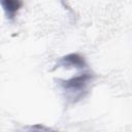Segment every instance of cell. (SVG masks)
<instances>
[{
  "instance_id": "7a4b0ae2",
  "label": "cell",
  "mask_w": 132,
  "mask_h": 132,
  "mask_svg": "<svg viewBox=\"0 0 132 132\" xmlns=\"http://www.w3.org/2000/svg\"><path fill=\"white\" fill-rule=\"evenodd\" d=\"M1 5L6 13V16L9 20H12L14 19L18 11L22 7L23 2L18 0H4V1H1Z\"/></svg>"
},
{
  "instance_id": "3957f363",
  "label": "cell",
  "mask_w": 132,
  "mask_h": 132,
  "mask_svg": "<svg viewBox=\"0 0 132 132\" xmlns=\"http://www.w3.org/2000/svg\"><path fill=\"white\" fill-rule=\"evenodd\" d=\"M60 64L64 65V66H74V67H79V68H84L87 66V63L84 59V57H81L78 54H69L65 57H63L60 61Z\"/></svg>"
},
{
  "instance_id": "6da1fadb",
  "label": "cell",
  "mask_w": 132,
  "mask_h": 132,
  "mask_svg": "<svg viewBox=\"0 0 132 132\" xmlns=\"http://www.w3.org/2000/svg\"><path fill=\"white\" fill-rule=\"evenodd\" d=\"M90 80H91V74L82 73V74L73 76L67 80H64L62 85L64 89L69 91H81L87 87Z\"/></svg>"
},
{
  "instance_id": "277c9868",
  "label": "cell",
  "mask_w": 132,
  "mask_h": 132,
  "mask_svg": "<svg viewBox=\"0 0 132 132\" xmlns=\"http://www.w3.org/2000/svg\"><path fill=\"white\" fill-rule=\"evenodd\" d=\"M31 132H40V131H31ZM45 132H50V131H45Z\"/></svg>"
}]
</instances>
